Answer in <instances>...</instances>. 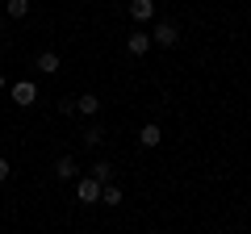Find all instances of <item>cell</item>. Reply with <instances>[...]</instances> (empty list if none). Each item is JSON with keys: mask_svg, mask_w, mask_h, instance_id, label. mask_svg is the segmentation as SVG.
Returning <instances> with one entry per match:
<instances>
[{"mask_svg": "<svg viewBox=\"0 0 251 234\" xmlns=\"http://www.w3.org/2000/svg\"><path fill=\"white\" fill-rule=\"evenodd\" d=\"M176 42H180L176 21H155V29H151V46H176Z\"/></svg>", "mask_w": 251, "mask_h": 234, "instance_id": "cell-1", "label": "cell"}, {"mask_svg": "<svg viewBox=\"0 0 251 234\" xmlns=\"http://www.w3.org/2000/svg\"><path fill=\"white\" fill-rule=\"evenodd\" d=\"M100 188H105V184H97L92 176L75 180V197H80V205H97V201H100Z\"/></svg>", "mask_w": 251, "mask_h": 234, "instance_id": "cell-2", "label": "cell"}, {"mask_svg": "<svg viewBox=\"0 0 251 234\" xmlns=\"http://www.w3.org/2000/svg\"><path fill=\"white\" fill-rule=\"evenodd\" d=\"M34 100H38V88H34V80H21V84H13V105L29 109Z\"/></svg>", "mask_w": 251, "mask_h": 234, "instance_id": "cell-3", "label": "cell"}, {"mask_svg": "<svg viewBox=\"0 0 251 234\" xmlns=\"http://www.w3.org/2000/svg\"><path fill=\"white\" fill-rule=\"evenodd\" d=\"M163 142V130L155 126V121H147L143 130H138V146H159Z\"/></svg>", "mask_w": 251, "mask_h": 234, "instance_id": "cell-4", "label": "cell"}, {"mask_svg": "<svg viewBox=\"0 0 251 234\" xmlns=\"http://www.w3.org/2000/svg\"><path fill=\"white\" fill-rule=\"evenodd\" d=\"M75 171L80 167H75L72 155H59V159H54V176H59V180H75Z\"/></svg>", "mask_w": 251, "mask_h": 234, "instance_id": "cell-5", "label": "cell"}, {"mask_svg": "<svg viewBox=\"0 0 251 234\" xmlns=\"http://www.w3.org/2000/svg\"><path fill=\"white\" fill-rule=\"evenodd\" d=\"M130 17L134 21H151L155 17V0H130Z\"/></svg>", "mask_w": 251, "mask_h": 234, "instance_id": "cell-6", "label": "cell"}, {"mask_svg": "<svg viewBox=\"0 0 251 234\" xmlns=\"http://www.w3.org/2000/svg\"><path fill=\"white\" fill-rule=\"evenodd\" d=\"M126 50H130V54H147V50H151V34H143V29L130 34V38H126Z\"/></svg>", "mask_w": 251, "mask_h": 234, "instance_id": "cell-7", "label": "cell"}, {"mask_svg": "<svg viewBox=\"0 0 251 234\" xmlns=\"http://www.w3.org/2000/svg\"><path fill=\"white\" fill-rule=\"evenodd\" d=\"M92 180H97V184H113V163L97 159V163H92Z\"/></svg>", "mask_w": 251, "mask_h": 234, "instance_id": "cell-8", "label": "cell"}, {"mask_svg": "<svg viewBox=\"0 0 251 234\" xmlns=\"http://www.w3.org/2000/svg\"><path fill=\"white\" fill-rule=\"evenodd\" d=\"M100 109V96H92V92H84V96H75V113H84V117H92Z\"/></svg>", "mask_w": 251, "mask_h": 234, "instance_id": "cell-9", "label": "cell"}, {"mask_svg": "<svg viewBox=\"0 0 251 234\" xmlns=\"http://www.w3.org/2000/svg\"><path fill=\"white\" fill-rule=\"evenodd\" d=\"M38 67H42V75H54V71H59V54H54V50H42V54H38Z\"/></svg>", "mask_w": 251, "mask_h": 234, "instance_id": "cell-10", "label": "cell"}, {"mask_svg": "<svg viewBox=\"0 0 251 234\" xmlns=\"http://www.w3.org/2000/svg\"><path fill=\"white\" fill-rule=\"evenodd\" d=\"M100 201H105V205L113 209V205H122V201H126V192L117 188V184H105V188H100Z\"/></svg>", "mask_w": 251, "mask_h": 234, "instance_id": "cell-11", "label": "cell"}, {"mask_svg": "<svg viewBox=\"0 0 251 234\" xmlns=\"http://www.w3.org/2000/svg\"><path fill=\"white\" fill-rule=\"evenodd\" d=\"M4 9H9L13 21H21V17H29V0H4Z\"/></svg>", "mask_w": 251, "mask_h": 234, "instance_id": "cell-12", "label": "cell"}, {"mask_svg": "<svg viewBox=\"0 0 251 234\" xmlns=\"http://www.w3.org/2000/svg\"><path fill=\"white\" fill-rule=\"evenodd\" d=\"M84 142H88V146H100V142H105V130H100V126H88V130H84Z\"/></svg>", "mask_w": 251, "mask_h": 234, "instance_id": "cell-13", "label": "cell"}, {"mask_svg": "<svg viewBox=\"0 0 251 234\" xmlns=\"http://www.w3.org/2000/svg\"><path fill=\"white\" fill-rule=\"evenodd\" d=\"M59 113L72 117V113H75V96H63V100H59Z\"/></svg>", "mask_w": 251, "mask_h": 234, "instance_id": "cell-14", "label": "cell"}, {"mask_svg": "<svg viewBox=\"0 0 251 234\" xmlns=\"http://www.w3.org/2000/svg\"><path fill=\"white\" fill-rule=\"evenodd\" d=\"M9 171H13V167H9V159H0V180H9Z\"/></svg>", "mask_w": 251, "mask_h": 234, "instance_id": "cell-15", "label": "cell"}, {"mask_svg": "<svg viewBox=\"0 0 251 234\" xmlns=\"http://www.w3.org/2000/svg\"><path fill=\"white\" fill-rule=\"evenodd\" d=\"M4 25H9V21H4V17H0V34H4Z\"/></svg>", "mask_w": 251, "mask_h": 234, "instance_id": "cell-16", "label": "cell"}, {"mask_svg": "<svg viewBox=\"0 0 251 234\" xmlns=\"http://www.w3.org/2000/svg\"><path fill=\"white\" fill-rule=\"evenodd\" d=\"M0 92H4V75H0Z\"/></svg>", "mask_w": 251, "mask_h": 234, "instance_id": "cell-17", "label": "cell"}]
</instances>
